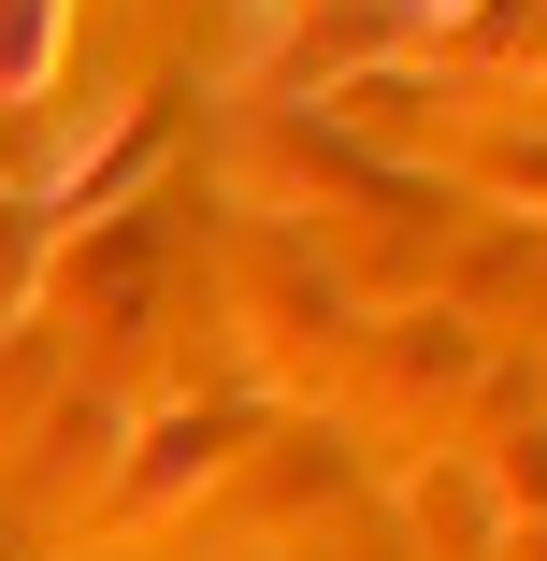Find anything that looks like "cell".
Instances as JSON below:
<instances>
[{
  "label": "cell",
  "mask_w": 547,
  "mask_h": 561,
  "mask_svg": "<svg viewBox=\"0 0 547 561\" xmlns=\"http://www.w3.org/2000/svg\"><path fill=\"white\" fill-rule=\"evenodd\" d=\"M246 15H274V0H246Z\"/></svg>",
  "instance_id": "cell-1"
}]
</instances>
